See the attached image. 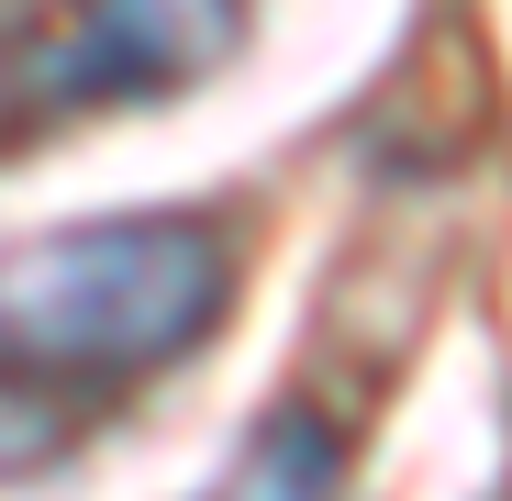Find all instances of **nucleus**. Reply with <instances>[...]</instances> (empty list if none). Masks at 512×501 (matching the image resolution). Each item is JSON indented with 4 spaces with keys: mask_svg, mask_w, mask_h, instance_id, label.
Instances as JSON below:
<instances>
[{
    "mask_svg": "<svg viewBox=\"0 0 512 501\" xmlns=\"http://www.w3.org/2000/svg\"><path fill=\"white\" fill-rule=\"evenodd\" d=\"M234 301V245L212 212H101L23 234L0 268L12 368L34 379H134L190 357L212 312Z\"/></svg>",
    "mask_w": 512,
    "mask_h": 501,
    "instance_id": "obj_1",
    "label": "nucleus"
},
{
    "mask_svg": "<svg viewBox=\"0 0 512 501\" xmlns=\"http://www.w3.org/2000/svg\"><path fill=\"white\" fill-rule=\"evenodd\" d=\"M234 45H245V0H67V23L23 45V112L179 101Z\"/></svg>",
    "mask_w": 512,
    "mask_h": 501,
    "instance_id": "obj_2",
    "label": "nucleus"
},
{
    "mask_svg": "<svg viewBox=\"0 0 512 501\" xmlns=\"http://www.w3.org/2000/svg\"><path fill=\"white\" fill-rule=\"evenodd\" d=\"M334 479H346V446H334L323 412H268V424L245 435V457L201 490V501H334Z\"/></svg>",
    "mask_w": 512,
    "mask_h": 501,
    "instance_id": "obj_3",
    "label": "nucleus"
}]
</instances>
